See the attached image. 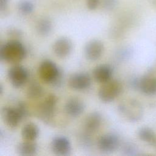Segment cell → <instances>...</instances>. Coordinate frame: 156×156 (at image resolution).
<instances>
[{
	"mask_svg": "<svg viewBox=\"0 0 156 156\" xmlns=\"http://www.w3.org/2000/svg\"><path fill=\"white\" fill-rule=\"evenodd\" d=\"M27 51L18 39H11L0 48V59L10 63L18 64L26 56Z\"/></svg>",
	"mask_w": 156,
	"mask_h": 156,
	"instance_id": "obj_1",
	"label": "cell"
},
{
	"mask_svg": "<svg viewBox=\"0 0 156 156\" xmlns=\"http://www.w3.org/2000/svg\"><path fill=\"white\" fill-rule=\"evenodd\" d=\"M38 74L41 79L53 85H59L62 82V73L57 65L51 60H44L38 67Z\"/></svg>",
	"mask_w": 156,
	"mask_h": 156,
	"instance_id": "obj_2",
	"label": "cell"
},
{
	"mask_svg": "<svg viewBox=\"0 0 156 156\" xmlns=\"http://www.w3.org/2000/svg\"><path fill=\"white\" fill-rule=\"evenodd\" d=\"M119 113L131 122L140 121L143 115V109L139 101L135 99H127L121 101L118 107Z\"/></svg>",
	"mask_w": 156,
	"mask_h": 156,
	"instance_id": "obj_3",
	"label": "cell"
},
{
	"mask_svg": "<svg viewBox=\"0 0 156 156\" xmlns=\"http://www.w3.org/2000/svg\"><path fill=\"white\" fill-rule=\"evenodd\" d=\"M122 85L116 79H111L102 83L98 91L99 98L104 102H110L118 97L122 91Z\"/></svg>",
	"mask_w": 156,
	"mask_h": 156,
	"instance_id": "obj_4",
	"label": "cell"
},
{
	"mask_svg": "<svg viewBox=\"0 0 156 156\" xmlns=\"http://www.w3.org/2000/svg\"><path fill=\"white\" fill-rule=\"evenodd\" d=\"M57 102V96L54 94H49L40 104L37 110V115L44 122L49 123L52 120L55 112Z\"/></svg>",
	"mask_w": 156,
	"mask_h": 156,
	"instance_id": "obj_5",
	"label": "cell"
},
{
	"mask_svg": "<svg viewBox=\"0 0 156 156\" xmlns=\"http://www.w3.org/2000/svg\"><path fill=\"white\" fill-rule=\"evenodd\" d=\"M7 76L10 82L14 87L20 88L27 82L29 73L23 66L15 64L9 68Z\"/></svg>",
	"mask_w": 156,
	"mask_h": 156,
	"instance_id": "obj_6",
	"label": "cell"
},
{
	"mask_svg": "<svg viewBox=\"0 0 156 156\" xmlns=\"http://www.w3.org/2000/svg\"><path fill=\"white\" fill-rule=\"evenodd\" d=\"M98 147L99 151L105 154L115 151L120 146L119 137L114 133H107L101 135L98 140Z\"/></svg>",
	"mask_w": 156,
	"mask_h": 156,
	"instance_id": "obj_7",
	"label": "cell"
},
{
	"mask_svg": "<svg viewBox=\"0 0 156 156\" xmlns=\"http://www.w3.org/2000/svg\"><path fill=\"white\" fill-rule=\"evenodd\" d=\"M51 148L52 152L58 156L69 155L71 152V144L65 136L58 135L54 137L51 143Z\"/></svg>",
	"mask_w": 156,
	"mask_h": 156,
	"instance_id": "obj_8",
	"label": "cell"
},
{
	"mask_svg": "<svg viewBox=\"0 0 156 156\" xmlns=\"http://www.w3.org/2000/svg\"><path fill=\"white\" fill-rule=\"evenodd\" d=\"M69 87L74 90H84L88 88L91 84V78L86 73L73 74L68 79Z\"/></svg>",
	"mask_w": 156,
	"mask_h": 156,
	"instance_id": "obj_9",
	"label": "cell"
},
{
	"mask_svg": "<svg viewBox=\"0 0 156 156\" xmlns=\"http://www.w3.org/2000/svg\"><path fill=\"white\" fill-rule=\"evenodd\" d=\"M104 49V46L101 40L93 39L86 43L84 47V54L88 60L96 61L101 57Z\"/></svg>",
	"mask_w": 156,
	"mask_h": 156,
	"instance_id": "obj_10",
	"label": "cell"
},
{
	"mask_svg": "<svg viewBox=\"0 0 156 156\" xmlns=\"http://www.w3.org/2000/svg\"><path fill=\"white\" fill-rule=\"evenodd\" d=\"M1 115L5 123L12 128L16 127L20 122L24 119L16 107H4L1 110Z\"/></svg>",
	"mask_w": 156,
	"mask_h": 156,
	"instance_id": "obj_11",
	"label": "cell"
},
{
	"mask_svg": "<svg viewBox=\"0 0 156 156\" xmlns=\"http://www.w3.org/2000/svg\"><path fill=\"white\" fill-rule=\"evenodd\" d=\"M86 105L84 101L79 97H71L65 104L66 113L71 117H77L81 115L85 111Z\"/></svg>",
	"mask_w": 156,
	"mask_h": 156,
	"instance_id": "obj_12",
	"label": "cell"
},
{
	"mask_svg": "<svg viewBox=\"0 0 156 156\" xmlns=\"http://www.w3.org/2000/svg\"><path fill=\"white\" fill-rule=\"evenodd\" d=\"M52 49L57 57L65 58L71 54L73 50V43L69 38L62 37L54 43Z\"/></svg>",
	"mask_w": 156,
	"mask_h": 156,
	"instance_id": "obj_13",
	"label": "cell"
},
{
	"mask_svg": "<svg viewBox=\"0 0 156 156\" xmlns=\"http://www.w3.org/2000/svg\"><path fill=\"white\" fill-rule=\"evenodd\" d=\"M102 121V116L99 112H93L89 113L83 121L85 133L91 135L97 132L101 126Z\"/></svg>",
	"mask_w": 156,
	"mask_h": 156,
	"instance_id": "obj_14",
	"label": "cell"
},
{
	"mask_svg": "<svg viewBox=\"0 0 156 156\" xmlns=\"http://www.w3.org/2000/svg\"><path fill=\"white\" fill-rule=\"evenodd\" d=\"M113 68L108 64H101L96 66L93 71L94 80L101 83H105L112 79Z\"/></svg>",
	"mask_w": 156,
	"mask_h": 156,
	"instance_id": "obj_15",
	"label": "cell"
},
{
	"mask_svg": "<svg viewBox=\"0 0 156 156\" xmlns=\"http://www.w3.org/2000/svg\"><path fill=\"white\" fill-rule=\"evenodd\" d=\"M138 90L145 95L152 96L155 94L156 78L147 75L140 77Z\"/></svg>",
	"mask_w": 156,
	"mask_h": 156,
	"instance_id": "obj_16",
	"label": "cell"
},
{
	"mask_svg": "<svg viewBox=\"0 0 156 156\" xmlns=\"http://www.w3.org/2000/svg\"><path fill=\"white\" fill-rule=\"evenodd\" d=\"M138 138L143 141L156 149V133L150 127H143L137 132Z\"/></svg>",
	"mask_w": 156,
	"mask_h": 156,
	"instance_id": "obj_17",
	"label": "cell"
},
{
	"mask_svg": "<svg viewBox=\"0 0 156 156\" xmlns=\"http://www.w3.org/2000/svg\"><path fill=\"white\" fill-rule=\"evenodd\" d=\"M38 126L32 122L26 123L21 129V136L24 141H35L39 135Z\"/></svg>",
	"mask_w": 156,
	"mask_h": 156,
	"instance_id": "obj_18",
	"label": "cell"
},
{
	"mask_svg": "<svg viewBox=\"0 0 156 156\" xmlns=\"http://www.w3.org/2000/svg\"><path fill=\"white\" fill-rule=\"evenodd\" d=\"M38 146L35 141H24L17 146V152L21 156H32L35 155Z\"/></svg>",
	"mask_w": 156,
	"mask_h": 156,
	"instance_id": "obj_19",
	"label": "cell"
},
{
	"mask_svg": "<svg viewBox=\"0 0 156 156\" xmlns=\"http://www.w3.org/2000/svg\"><path fill=\"white\" fill-rule=\"evenodd\" d=\"M53 25L51 20L46 17L40 19L36 24V30L41 36H48L52 30Z\"/></svg>",
	"mask_w": 156,
	"mask_h": 156,
	"instance_id": "obj_20",
	"label": "cell"
},
{
	"mask_svg": "<svg viewBox=\"0 0 156 156\" xmlns=\"http://www.w3.org/2000/svg\"><path fill=\"white\" fill-rule=\"evenodd\" d=\"M44 90L42 86L37 82H31L26 91V95L30 99H37L41 97Z\"/></svg>",
	"mask_w": 156,
	"mask_h": 156,
	"instance_id": "obj_21",
	"label": "cell"
},
{
	"mask_svg": "<svg viewBox=\"0 0 156 156\" xmlns=\"http://www.w3.org/2000/svg\"><path fill=\"white\" fill-rule=\"evenodd\" d=\"M17 7L19 12L23 15H29L35 9L34 4L30 0H20Z\"/></svg>",
	"mask_w": 156,
	"mask_h": 156,
	"instance_id": "obj_22",
	"label": "cell"
},
{
	"mask_svg": "<svg viewBox=\"0 0 156 156\" xmlns=\"http://www.w3.org/2000/svg\"><path fill=\"white\" fill-rule=\"evenodd\" d=\"M121 151L124 155L134 156L140 155L138 147L133 143H124L121 147Z\"/></svg>",
	"mask_w": 156,
	"mask_h": 156,
	"instance_id": "obj_23",
	"label": "cell"
},
{
	"mask_svg": "<svg viewBox=\"0 0 156 156\" xmlns=\"http://www.w3.org/2000/svg\"><path fill=\"white\" fill-rule=\"evenodd\" d=\"M132 54V50L129 47H123L117 51L116 57L120 60H125L129 58Z\"/></svg>",
	"mask_w": 156,
	"mask_h": 156,
	"instance_id": "obj_24",
	"label": "cell"
},
{
	"mask_svg": "<svg viewBox=\"0 0 156 156\" xmlns=\"http://www.w3.org/2000/svg\"><path fill=\"white\" fill-rule=\"evenodd\" d=\"M16 107L20 112V113L24 119L27 117V116L29 115V112H28L27 107L24 102H19L16 105Z\"/></svg>",
	"mask_w": 156,
	"mask_h": 156,
	"instance_id": "obj_25",
	"label": "cell"
},
{
	"mask_svg": "<svg viewBox=\"0 0 156 156\" xmlns=\"http://www.w3.org/2000/svg\"><path fill=\"white\" fill-rule=\"evenodd\" d=\"M101 3V0H86V5L91 10L96 9Z\"/></svg>",
	"mask_w": 156,
	"mask_h": 156,
	"instance_id": "obj_26",
	"label": "cell"
},
{
	"mask_svg": "<svg viewBox=\"0 0 156 156\" xmlns=\"http://www.w3.org/2000/svg\"><path fill=\"white\" fill-rule=\"evenodd\" d=\"M8 35L10 36H12L13 37V39H17V37H20L22 35L21 32L16 28H12V29H10L8 30Z\"/></svg>",
	"mask_w": 156,
	"mask_h": 156,
	"instance_id": "obj_27",
	"label": "cell"
},
{
	"mask_svg": "<svg viewBox=\"0 0 156 156\" xmlns=\"http://www.w3.org/2000/svg\"><path fill=\"white\" fill-rule=\"evenodd\" d=\"M116 0H104V7L107 9H112L116 5Z\"/></svg>",
	"mask_w": 156,
	"mask_h": 156,
	"instance_id": "obj_28",
	"label": "cell"
},
{
	"mask_svg": "<svg viewBox=\"0 0 156 156\" xmlns=\"http://www.w3.org/2000/svg\"><path fill=\"white\" fill-rule=\"evenodd\" d=\"M10 0H0V11L3 12L5 11L9 6Z\"/></svg>",
	"mask_w": 156,
	"mask_h": 156,
	"instance_id": "obj_29",
	"label": "cell"
},
{
	"mask_svg": "<svg viewBox=\"0 0 156 156\" xmlns=\"http://www.w3.org/2000/svg\"><path fill=\"white\" fill-rule=\"evenodd\" d=\"M3 93V87H2V85L1 84L0 85V94H2Z\"/></svg>",
	"mask_w": 156,
	"mask_h": 156,
	"instance_id": "obj_30",
	"label": "cell"
}]
</instances>
